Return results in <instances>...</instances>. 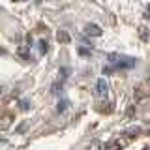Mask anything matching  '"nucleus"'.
Wrapping results in <instances>:
<instances>
[{"label":"nucleus","mask_w":150,"mask_h":150,"mask_svg":"<svg viewBox=\"0 0 150 150\" xmlns=\"http://www.w3.org/2000/svg\"><path fill=\"white\" fill-rule=\"evenodd\" d=\"M129 141H131V137H128V135H124V133H122L120 137H116L115 141H112L109 146H111V148H115V150H124V148L129 144Z\"/></svg>","instance_id":"obj_1"},{"label":"nucleus","mask_w":150,"mask_h":150,"mask_svg":"<svg viewBox=\"0 0 150 150\" xmlns=\"http://www.w3.org/2000/svg\"><path fill=\"white\" fill-rule=\"evenodd\" d=\"M11 124H13V115L11 112H6V115L0 116V131H6Z\"/></svg>","instance_id":"obj_2"},{"label":"nucleus","mask_w":150,"mask_h":150,"mask_svg":"<svg viewBox=\"0 0 150 150\" xmlns=\"http://www.w3.org/2000/svg\"><path fill=\"white\" fill-rule=\"evenodd\" d=\"M107 90H109L107 81H105V79H98V83H96V94H98V96H107Z\"/></svg>","instance_id":"obj_3"},{"label":"nucleus","mask_w":150,"mask_h":150,"mask_svg":"<svg viewBox=\"0 0 150 150\" xmlns=\"http://www.w3.org/2000/svg\"><path fill=\"white\" fill-rule=\"evenodd\" d=\"M86 34L100 38V36H101V28L98 26V25H86Z\"/></svg>","instance_id":"obj_4"},{"label":"nucleus","mask_w":150,"mask_h":150,"mask_svg":"<svg viewBox=\"0 0 150 150\" xmlns=\"http://www.w3.org/2000/svg\"><path fill=\"white\" fill-rule=\"evenodd\" d=\"M148 96V90L144 86H137L135 88V100H143V98Z\"/></svg>","instance_id":"obj_5"},{"label":"nucleus","mask_w":150,"mask_h":150,"mask_svg":"<svg viewBox=\"0 0 150 150\" xmlns=\"http://www.w3.org/2000/svg\"><path fill=\"white\" fill-rule=\"evenodd\" d=\"M56 40H58V41H62V43H68V41H69V36L66 34L64 30H60L58 34H56Z\"/></svg>","instance_id":"obj_6"},{"label":"nucleus","mask_w":150,"mask_h":150,"mask_svg":"<svg viewBox=\"0 0 150 150\" xmlns=\"http://www.w3.org/2000/svg\"><path fill=\"white\" fill-rule=\"evenodd\" d=\"M68 107H69V101H68V100H60V101H58V111H60V112H64Z\"/></svg>","instance_id":"obj_7"},{"label":"nucleus","mask_w":150,"mask_h":150,"mask_svg":"<svg viewBox=\"0 0 150 150\" xmlns=\"http://www.w3.org/2000/svg\"><path fill=\"white\" fill-rule=\"evenodd\" d=\"M139 36H141V40H144V41L148 40V32H146V28H144V26L139 28Z\"/></svg>","instance_id":"obj_8"},{"label":"nucleus","mask_w":150,"mask_h":150,"mask_svg":"<svg viewBox=\"0 0 150 150\" xmlns=\"http://www.w3.org/2000/svg\"><path fill=\"white\" fill-rule=\"evenodd\" d=\"M40 49H41V53H47V51H49V45H47V41H43V40L40 41Z\"/></svg>","instance_id":"obj_9"},{"label":"nucleus","mask_w":150,"mask_h":150,"mask_svg":"<svg viewBox=\"0 0 150 150\" xmlns=\"http://www.w3.org/2000/svg\"><path fill=\"white\" fill-rule=\"evenodd\" d=\"M146 17H148V19H150V6H148V8H146Z\"/></svg>","instance_id":"obj_10"},{"label":"nucleus","mask_w":150,"mask_h":150,"mask_svg":"<svg viewBox=\"0 0 150 150\" xmlns=\"http://www.w3.org/2000/svg\"><path fill=\"white\" fill-rule=\"evenodd\" d=\"M146 83H148V86H150V75H148V79H146Z\"/></svg>","instance_id":"obj_11"},{"label":"nucleus","mask_w":150,"mask_h":150,"mask_svg":"<svg viewBox=\"0 0 150 150\" xmlns=\"http://www.w3.org/2000/svg\"><path fill=\"white\" fill-rule=\"evenodd\" d=\"M0 94H2V86H0Z\"/></svg>","instance_id":"obj_12"}]
</instances>
